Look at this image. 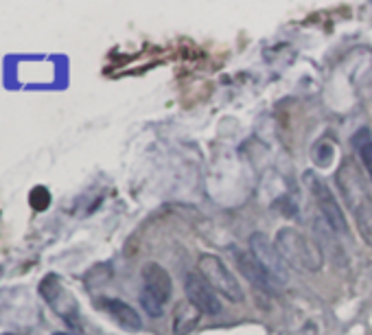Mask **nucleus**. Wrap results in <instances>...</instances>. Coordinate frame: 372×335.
<instances>
[{"instance_id":"f257e3e1","label":"nucleus","mask_w":372,"mask_h":335,"mask_svg":"<svg viewBox=\"0 0 372 335\" xmlns=\"http://www.w3.org/2000/svg\"><path fill=\"white\" fill-rule=\"evenodd\" d=\"M335 180H338L342 199L353 215L359 235L368 246H372V191L364 171L353 158H346L340 164Z\"/></svg>"},{"instance_id":"f03ea898","label":"nucleus","mask_w":372,"mask_h":335,"mask_svg":"<svg viewBox=\"0 0 372 335\" xmlns=\"http://www.w3.org/2000/svg\"><path fill=\"white\" fill-rule=\"evenodd\" d=\"M276 250L281 252L287 266H294L296 270L320 272L322 270V250L318 244L307 239L296 228H281L276 235Z\"/></svg>"},{"instance_id":"7ed1b4c3","label":"nucleus","mask_w":372,"mask_h":335,"mask_svg":"<svg viewBox=\"0 0 372 335\" xmlns=\"http://www.w3.org/2000/svg\"><path fill=\"white\" fill-rule=\"evenodd\" d=\"M197 270H199V277L206 281L215 292L223 294L228 301H232V303L243 301L241 285H239V281L232 277V272L226 268V263L219 257L201 255L197 261Z\"/></svg>"},{"instance_id":"20e7f679","label":"nucleus","mask_w":372,"mask_h":335,"mask_svg":"<svg viewBox=\"0 0 372 335\" xmlns=\"http://www.w3.org/2000/svg\"><path fill=\"white\" fill-rule=\"evenodd\" d=\"M250 252L259 261V266L267 272V277L274 281V285H285L289 281V270H287V263L281 257V252L276 250V246L263 233H254L250 237Z\"/></svg>"},{"instance_id":"39448f33","label":"nucleus","mask_w":372,"mask_h":335,"mask_svg":"<svg viewBox=\"0 0 372 335\" xmlns=\"http://www.w3.org/2000/svg\"><path fill=\"white\" fill-rule=\"evenodd\" d=\"M40 294L46 303L51 305V309L59 318H64L70 327H77L79 322V305L75 301V296L70 294L66 287L62 285L55 274H49L42 283H40Z\"/></svg>"},{"instance_id":"423d86ee","label":"nucleus","mask_w":372,"mask_h":335,"mask_svg":"<svg viewBox=\"0 0 372 335\" xmlns=\"http://www.w3.org/2000/svg\"><path fill=\"white\" fill-rule=\"evenodd\" d=\"M305 182H307V186L311 191V195H314V199H316V204H318V208L322 213L324 221L329 224V228L333 233H346L348 230L346 217H344L342 208L338 206V202H335L327 182H324L322 177H318L316 173H311V171L305 175Z\"/></svg>"},{"instance_id":"0eeeda50","label":"nucleus","mask_w":372,"mask_h":335,"mask_svg":"<svg viewBox=\"0 0 372 335\" xmlns=\"http://www.w3.org/2000/svg\"><path fill=\"white\" fill-rule=\"evenodd\" d=\"M186 298L190 305H195L201 314H208V316H219L221 314V303L217 294H215L212 287L204 281L201 277H195V274H188L186 277Z\"/></svg>"},{"instance_id":"6e6552de","label":"nucleus","mask_w":372,"mask_h":335,"mask_svg":"<svg viewBox=\"0 0 372 335\" xmlns=\"http://www.w3.org/2000/svg\"><path fill=\"white\" fill-rule=\"evenodd\" d=\"M234 252V261H237V268L241 270V274L243 277L256 287V290H261V292H267V294H274L276 292V285H274V281L267 277V272L263 270L261 266H259V261L252 257V252L248 255V252H241V250H232Z\"/></svg>"},{"instance_id":"1a4fd4ad","label":"nucleus","mask_w":372,"mask_h":335,"mask_svg":"<svg viewBox=\"0 0 372 335\" xmlns=\"http://www.w3.org/2000/svg\"><path fill=\"white\" fill-rule=\"evenodd\" d=\"M142 281H145V292L158 298L162 305L171 298V292H173L171 277L158 263H145V266H142Z\"/></svg>"},{"instance_id":"9d476101","label":"nucleus","mask_w":372,"mask_h":335,"mask_svg":"<svg viewBox=\"0 0 372 335\" xmlns=\"http://www.w3.org/2000/svg\"><path fill=\"white\" fill-rule=\"evenodd\" d=\"M103 307H105L107 314H110V316L116 320V325H121L123 329H127V331H138V329L142 327L138 311H134V307H129L127 303L114 301V298H107V301H103Z\"/></svg>"},{"instance_id":"9b49d317","label":"nucleus","mask_w":372,"mask_h":335,"mask_svg":"<svg viewBox=\"0 0 372 335\" xmlns=\"http://www.w3.org/2000/svg\"><path fill=\"white\" fill-rule=\"evenodd\" d=\"M199 316H201V311L195 305H190L188 301L186 303H179L177 309H175L173 333L175 335H186L190 329H195V325L199 322Z\"/></svg>"},{"instance_id":"f8f14e48","label":"nucleus","mask_w":372,"mask_h":335,"mask_svg":"<svg viewBox=\"0 0 372 335\" xmlns=\"http://www.w3.org/2000/svg\"><path fill=\"white\" fill-rule=\"evenodd\" d=\"M353 147L359 153V158H362L366 171L370 173V180H372V134H370V129L364 127L357 131L353 136Z\"/></svg>"},{"instance_id":"ddd939ff","label":"nucleus","mask_w":372,"mask_h":335,"mask_svg":"<svg viewBox=\"0 0 372 335\" xmlns=\"http://www.w3.org/2000/svg\"><path fill=\"white\" fill-rule=\"evenodd\" d=\"M140 303H142V309L147 311V314L151 316V318H158V316H162V303L158 301L155 296H151L149 292H145L142 290V296H140Z\"/></svg>"},{"instance_id":"4468645a","label":"nucleus","mask_w":372,"mask_h":335,"mask_svg":"<svg viewBox=\"0 0 372 335\" xmlns=\"http://www.w3.org/2000/svg\"><path fill=\"white\" fill-rule=\"evenodd\" d=\"M49 204H51L49 191H46L44 186H35L33 193H31V206L35 210H44V208H49Z\"/></svg>"},{"instance_id":"2eb2a0df","label":"nucleus","mask_w":372,"mask_h":335,"mask_svg":"<svg viewBox=\"0 0 372 335\" xmlns=\"http://www.w3.org/2000/svg\"><path fill=\"white\" fill-rule=\"evenodd\" d=\"M59 335H62V333H59Z\"/></svg>"}]
</instances>
